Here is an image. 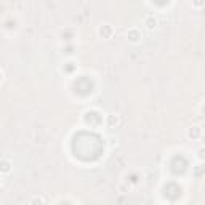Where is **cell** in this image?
I'll return each instance as SVG.
<instances>
[{"instance_id":"277c9868","label":"cell","mask_w":205,"mask_h":205,"mask_svg":"<svg viewBox=\"0 0 205 205\" xmlns=\"http://www.w3.org/2000/svg\"><path fill=\"white\" fill-rule=\"evenodd\" d=\"M130 35H132V37H133V39H132V40H135V42H136V40H138V39H141V35H138V34H136V31H135V29H133V31H130Z\"/></svg>"},{"instance_id":"6da1fadb","label":"cell","mask_w":205,"mask_h":205,"mask_svg":"<svg viewBox=\"0 0 205 205\" xmlns=\"http://www.w3.org/2000/svg\"><path fill=\"white\" fill-rule=\"evenodd\" d=\"M0 172H3V173H8V172H10V162H7V160L0 162Z\"/></svg>"},{"instance_id":"3957f363","label":"cell","mask_w":205,"mask_h":205,"mask_svg":"<svg viewBox=\"0 0 205 205\" xmlns=\"http://www.w3.org/2000/svg\"><path fill=\"white\" fill-rule=\"evenodd\" d=\"M32 205H43V199L42 197H35L32 200Z\"/></svg>"},{"instance_id":"7a4b0ae2","label":"cell","mask_w":205,"mask_h":205,"mask_svg":"<svg viewBox=\"0 0 205 205\" xmlns=\"http://www.w3.org/2000/svg\"><path fill=\"white\" fill-rule=\"evenodd\" d=\"M144 24L147 27H154V26H156V18H154V16H147L146 21H144Z\"/></svg>"}]
</instances>
